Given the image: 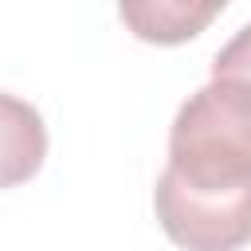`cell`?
Masks as SVG:
<instances>
[{
	"label": "cell",
	"instance_id": "1",
	"mask_svg": "<svg viewBox=\"0 0 251 251\" xmlns=\"http://www.w3.org/2000/svg\"><path fill=\"white\" fill-rule=\"evenodd\" d=\"M165 169L200 192L251 188V90L212 78L188 94L169 129Z\"/></svg>",
	"mask_w": 251,
	"mask_h": 251
},
{
	"label": "cell",
	"instance_id": "2",
	"mask_svg": "<svg viewBox=\"0 0 251 251\" xmlns=\"http://www.w3.org/2000/svg\"><path fill=\"white\" fill-rule=\"evenodd\" d=\"M153 208L165 235L184 251H239L251 243V188L200 192L161 169Z\"/></svg>",
	"mask_w": 251,
	"mask_h": 251
},
{
	"label": "cell",
	"instance_id": "3",
	"mask_svg": "<svg viewBox=\"0 0 251 251\" xmlns=\"http://www.w3.org/2000/svg\"><path fill=\"white\" fill-rule=\"evenodd\" d=\"M47 157V126L39 110L0 90V188H16L39 173Z\"/></svg>",
	"mask_w": 251,
	"mask_h": 251
},
{
	"label": "cell",
	"instance_id": "4",
	"mask_svg": "<svg viewBox=\"0 0 251 251\" xmlns=\"http://www.w3.org/2000/svg\"><path fill=\"white\" fill-rule=\"evenodd\" d=\"M224 12L220 0H126L122 24L145 43H184Z\"/></svg>",
	"mask_w": 251,
	"mask_h": 251
},
{
	"label": "cell",
	"instance_id": "5",
	"mask_svg": "<svg viewBox=\"0 0 251 251\" xmlns=\"http://www.w3.org/2000/svg\"><path fill=\"white\" fill-rule=\"evenodd\" d=\"M212 78L239 82V86L251 90V20L216 51V59H212Z\"/></svg>",
	"mask_w": 251,
	"mask_h": 251
}]
</instances>
